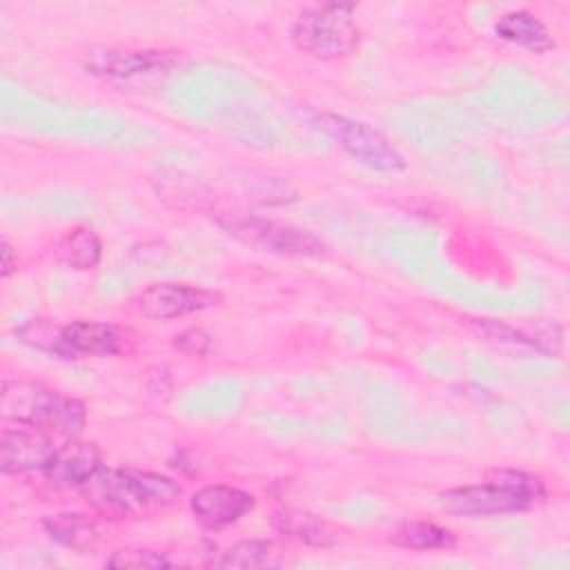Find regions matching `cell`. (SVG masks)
<instances>
[{
    "mask_svg": "<svg viewBox=\"0 0 570 570\" xmlns=\"http://www.w3.org/2000/svg\"><path fill=\"white\" fill-rule=\"evenodd\" d=\"M87 505L109 521H142L171 510L183 488L171 476L136 468H100L80 488Z\"/></svg>",
    "mask_w": 570,
    "mask_h": 570,
    "instance_id": "cell-1",
    "label": "cell"
},
{
    "mask_svg": "<svg viewBox=\"0 0 570 570\" xmlns=\"http://www.w3.org/2000/svg\"><path fill=\"white\" fill-rule=\"evenodd\" d=\"M439 505L448 514L481 519L525 512L546 499L543 481L525 470H490L481 483L459 485L439 492Z\"/></svg>",
    "mask_w": 570,
    "mask_h": 570,
    "instance_id": "cell-2",
    "label": "cell"
},
{
    "mask_svg": "<svg viewBox=\"0 0 570 570\" xmlns=\"http://www.w3.org/2000/svg\"><path fill=\"white\" fill-rule=\"evenodd\" d=\"M0 412L7 421L29 423L65 439L80 436L87 423V407L80 399L27 379L4 381Z\"/></svg>",
    "mask_w": 570,
    "mask_h": 570,
    "instance_id": "cell-3",
    "label": "cell"
},
{
    "mask_svg": "<svg viewBox=\"0 0 570 570\" xmlns=\"http://www.w3.org/2000/svg\"><path fill=\"white\" fill-rule=\"evenodd\" d=\"M354 2H323L298 11L289 27L292 45L318 60L350 56L361 40Z\"/></svg>",
    "mask_w": 570,
    "mask_h": 570,
    "instance_id": "cell-4",
    "label": "cell"
},
{
    "mask_svg": "<svg viewBox=\"0 0 570 570\" xmlns=\"http://www.w3.org/2000/svg\"><path fill=\"white\" fill-rule=\"evenodd\" d=\"M214 223L227 236L256 252L285 258H321L327 254V245L316 234L274 218L245 212H223Z\"/></svg>",
    "mask_w": 570,
    "mask_h": 570,
    "instance_id": "cell-5",
    "label": "cell"
},
{
    "mask_svg": "<svg viewBox=\"0 0 570 570\" xmlns=\"http://www.w3.org/2000/svg\"><path fill=\"white\" fill-rule=\"evenodd\" d=\"M312 125L370 171L394 176L407 167L401 151L367 122L334 111H314Z\"/></svg>",
    "mask_w": 570,
    "mask_h": 570,
    "instance_id": "cell-6",
    "label": "cell"
},
{
    "mask_svg": "<svg viewBox=\"0 0 570 570\" xmlns=\"http://www.w3.org/2000/svg\"><path fill=\"white\" fill-rule=\"evenodd\" d=\"M178 62L176 51L165 49H89L82 58L87 73L107 82H127L142 76L169 71Z\"/></svg>",
    "mask_w": 570,
    "mask_h": 570,
    "instance_id": "cell-7",
    "label": "cell"
},
{
    "mask_svg": "<svg viewBox=\"0 0 570 570\" xmlns=\"http://www.w3.org/2000/svg\"><path fill=\"white\" fill-rule=\"evenodd\" d=\"M223 303V294L176 281H158L147 285L138 296V309L151 321H174Z\"/></svg>",
    "mask_w": 570,
    "mask_h": 570,
    "instance_id": "cell-8",
    "label": "cell"
},
{
    "mask_svg": "<svg viewBox=\"0 0 570 570\" xmlns=\"http://www.w3.org/2000/svg\"><path fill=\"white\" fill-rule=\"evenodd\" d=\"M56 448L58 445L51 432L11 421L0 432V470L4 474H24L33 470L42 472Z\"/></svg>",
    "mask_w": 570,
    "mask_h": 570,
    "instance_id": "cell-9",
    "label": "cell"
},
{
    "mask_svg": "<svg viewBox=\"0 0 570 570\" xmlns=\"http://www.w3.org/2000/svg\"><path fill=\"white\" fill-rule=\"evenodd\" d=\"M62 358L118 356L129 350V338L111 323L78 318L58 327Z\"/></svg>",
    "mask_w": 570,
    "mask_h": 570,
    "instance_id": "cell-10",
    "label": "cell"
},
{
    "mask_svg": "<svg viewBox=\"0 0 570 570\" xmlns=\"http://www.w3.org/2000/svg\"><path fill=\"white\" fill-rule=\"evenodd\" d=\"M254 508V497L240 488L209 483L189 497V510L205 530H223Z\"/></svg>",
    "mask_w": 570,
    "mask_h": 570,
    "instance_id": "cell-11",
    "label": "cell"
},
{
    "mask_svg": "<svg viewBox=\"0 0 570 570\" xmlns=\"http://www.w3.org/2000/svg\"><path fill=\"white\" fill-rule=\"evenodd\" d=\"M102 468V454L96 443L80 441L78 436L67 439L56 448L42 476L53 488H80L91 474Z\"/></svg>",
    "mask_w": 570,
    "mask_h": 570,
    "instance_id": "cell-12",
    "label": "cell"
},
{
    "mask_svg": "<svg viewBox=\"0 0 570 570\" xmlns=\"http://www.w3.org/2000/svg\"><path fill=\"white\" fill-rule=\"evenodd\" d=\"M269 523L278 534L312 548H334L345 537V528L338 523L301 508H278L272 512Z\"/></svg>",
    "mask_w": 570,
    "mask_h": 570,
    "instance_id": "cell-13",
    "label": "cell"
},
{
    "mask_svg": "<svg viewBox=\"0 0 570 570\" xmlns=\"http://www.w3.org/2000/svg\"><path fill=\"white\" fill-rule=\"evenodd\" d=\"M494 36L530 53H546L554 49L552 31L528 9H514L503 13L494 22Z\"/></svg>",
    "mask_w": 570,
    "mask_h": 570,
    "instance_id": "cell-14",
    "label": "cell"
},
{
    "mask_svg": "<svg viewBox=\"0 0 570 570\" xmlns=\"http://www.w3.org/2000/svg\"><path fill=\"white\" fill-rule=\"evenodd\" d=\"M45 532L56 543L76 550V552H89L100 541L98 523L80 512H58L42 521Z\"/></svg>",
    "mask_w": 570,
    "mask_h": 570,
    "instance_id": "cell-15",
    "label": "cell"
},
{
    "mask_svg": "<svg viewBox=\"0 0 570 570\" xmlns=\"http://www.w3.org/2000/svg\"><path fill=\"white\" fill-rule=\"evenodd\" d=\"M390 541L405 550H448V548H454L456 537L452 530L434 521L407 519L396 525Z\"/></svg>",
    "mask_w": 570,
    "mask_h": 570,
    "instance_id": "cell-16",
    "label": "cell"
},
{
    "mask_svg": "<svg viewBox=\"0 0 570 570\" xmlns=\"http://www.w3.org/2000/svg\"><path fill=\"white\" fill-rule=\"evenodd\" d=\"M56 256L67 267L87 272V269L98 267V263L102 258V243L94 229L76 227L62 236V240L56 247Z\"/></svg>",
    "mask_w": 570,
    "mask_h": 570,
    "instance_id": "cell-17",
    "label": "cell"
},
{
    "mask_svg": "<svg viewBox=\"0 0 570 570\" xmlns=\"http://www.w3.org/2000/svg\"><path fill=\"white\" fill-rule=\"evenodd\" d=\"M285 563L283 552L274 541L267 539H243L229 546L220 559L218 568H281Z\"/></svg>",
    "mask_w": 570,
    "mask_h": 570,
    "instance_id": "cell-18",
    "label": "cell"
},
{
    "mask_svg": "<svg viewBox=\"0 0 570 570\" xmlns=\"http://www.w3.org/2000/svg\"><path fill=\"white\" fill-rule=\"evenodd\" d=\"M171 559L167 552L149 550V548H120L114 550L105 559V568H131V570H154V568H171Z\"/></svg>",
    "mask_w": 570,
    "mask_h": 570,
    "instance_id": "cell-19",
    "label": "cell"
},
{
    "mask_svg": "<svg viewBox=\"0 0 570 570\" xmlns=\"http://www.w3.org/2000/svg\"><path fill=\"white\" fill-rule=\"evenodd\" d=\"M174 347L189 356H205L212 350V336L203 327H187L176 334Z\"/></svg>",
    "mask_w": 570,
    "mask_h": 570,
    "instance_id": "cell-20",
    "label": "cell"
},
{
    "mask_svg": "<svg viewBox=\"0 0 570 570\" xmlns=\"http://www.w3.org/2000/svg\"><path fill=\"white\" fill-rule=\"evenodd\" d=\"M0 254H2V269H0V276L2 278H9L16 269H18V254L13 252V247H11V243L7 240V238H2V243H0Z\"/></svg>",
    "mask_w": 570,
    "mask_h": 570,
    "instance_id": "cell-21",
    "label": "cell"
}]
</instances>
